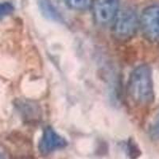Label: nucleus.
Segmentation results:
<instances>
[{
    "instance_id": "8",
    "label": "nucleus",
    "mask_w": 159,
    "mask_h": 159,
    "mask_svg": "<svg viewBox=\"0 0 159 159\" xmlns=\"http://www.w3.org/2000/svg\"><path fill=\"white\" fill-rule=\"evenodd\" d=\"M14 7L11 3L7 2H0V17L8 15L14 11Z\"/></svg>"
},
{
    "instance_id": "5",
    "label": "nucleus",
    "mask_w": 159,
    "mask_h": 159,
    "mask_svg": "<svg viewBox=\"0 0 159 159\" xmlns=\"http://www.w3.org/2000/svg\"><path fill=\"white\" fill-rule=\"evenodd\" d=\"M67 145L68 142L65 138L60 135L53 128L47 127L44 130L38 148L40 153L45 156L56 150L65 148Z\"/></svg>"
},
{
    "instance_id": "7",
    "label": "nucleus",
    "mask_w": 159,
    "mask_h": 159,
    "mask_svg": "<svg viewBox=\"0 0 159 159\" xmlns=\"http://www.w3.org/2000/svg\"><path fill=\"white\" fill-rule=\"evenodd\" d=\"M65 4L75 11H85L92 6V0H64Z\"/></svg>"
},
{
    "instance_id": "3",
    "label": "nucleus",
    "mask_w": 159,
    "mask_h": 159,
    "mask_svg": "<svg viewBox=\"0 0 159 159\" xmlns=\"http://www.w3.org/2000/svg\"><path fill=\"white\" fill-rule=\"evenodd\" d=\"M139 28L150 42H159V4L145 8L139 16Z\"/></svg>"
},
{
    "instance_id": "10",
    "label": "nucleus",
    "mask_w": 159,
    "mask_h": 159,
    "mask_svg": "<svg viewBox=\"0 0 159 159\" xmlns=\"http://www.w3.org/2000/svg\"><path fill=\"white\" fill-rule=\"evenodd\" d=\"M0 159H4V158H3V157H2V155H1V154H0Z\"/></svg>"
},
{
    "instance_id": "9",
    "label": "nucleus",
    "mask_w": 159,
    "mask_h": 159,
    "mask_svg": "<svg viewBox=\"0 0 159 159\" xmlns=\"http://www.w3.org/2000/svg\"><path fill=\"white\" fill-rule=\"evenodd\" d=\"M151 135L154 139H159V122L153 126L151 129Z\"/></svg>"
},
{
    "instance_id": "4",
    "label": "nucleus",
    "mask_w": 159,
    "mask_h": 159,
    "mask_svg": "<svg viewBox=\"0 0 159 159\" xmlns=\"http://www.w3.org/2000/svg\"><path fill=\"white\" fill-rule=\"evenodd\" d=\"M120 0H92V15L99 25L111 24L119 10Z\"/></svg>"
},
{
    "instance_id": "2",
    "label": "nucleus",
    "mask_w": 159,
    "mask_h": 159,
    "mask_svg": "<svg viewBox=\"0 0 159 159\" xmlns=\"http://www.w3.org/2000/svg\"><path fill=\"white\" fill-rule=\"evenodd\" d=\"M139 28V16L131 7L119 9L112 22V34L118 41L126 42L135 35Z\"/></svg>"
},
{
    "instance_id": "1",
    "label": "nucleus",
    "mask_w": 159,
    "mask_h": 159,
    "mask_svg": "<svg viewBox=\"0 0 159 159\" xmlns=\"http://www.w3.org/2000/svg\"><path fill=\"white\" fill-rule=\"evenodd\" d=\"M127 92L132 101L138 105L146 106L153 102L154 84L148 65H139L132 71L127 84Z\"/></svg>"
},
{
    "instance_id": "6",
    "label": "nucleus",
    "mask_w": 159,
    "mask_h": 159,
    "mask_svg": "<svg viewBox=\"0 0 159 159\" xmlns=\"http://www.w3.org/2000/svg\"><path fill=\"white\" fill-rule=\"evenodd\" d=\"M39 2L45 16L48 17L50 19L54 20V21H60L61 20V16L57 11V10L53 7L52 3L49 2V0H40Z\"/></svg>"
}]
</instances>
